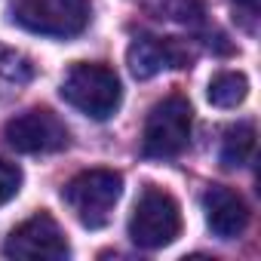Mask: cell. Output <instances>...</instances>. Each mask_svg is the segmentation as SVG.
I'll return each instance as SVG.
<instances>
[{
  "mask_svg": "<svg viewBox=\"0 0 261 261\" xmlns=\"http://www.w3.org/2000/svg\"><path fill=\"white\" fill-rule=\"evenodd\" d=\"M206 95H209V101L215 108H237L249 95V80L243 74H237V71H221V74L212 77Z\"/></svg>",
  "mask_w": 261,
  "mask_h": 261,
  "instance_id": "8fae6325",
  "label": "cell"
},
{
  "mask_svg": "<svg viewBox=\"0 0 261 261\" xmlns=\"http://www.w3.org/2000/svg\"><path fill=\"white\" fill-rule=\"evenodd\" d=\"M255 151V126L252 123H237L224 133V145H221V163L227 169H240L249 163Z\"/></svg>",
  "mask_w": 261,
  "mask_h": 261,
  "instance_id": "30bf717a",
  "label": "cell"
},
{
  "mask_svg": "<svg viewBox=\"0 0 261 261\" xmlns=\"http://www.w3.org/2000/svg\"><path fill=\"white\" fill-rule=\"evenodd\" d=\"M123 194V175L114 169H86L80 175H74L65 191L62 200L68 203V209L74 212V218L89 227L98 230L111 221V212L117 206Z\"/></svg>",
  "mask_w": 261,
  "mask_h": 261,
  "instance_id": "6da1fadb",
  "label": "cell"
},
{
  "mask_svg": "<svg viewBox=\"0 0 261 261\" xmlns=\"http://www.w3.org/2000/svg\"><path fill=\"white\" fill-rule=\"evenodd\" d=\"M62 98L92 120H108L120 108V77L108 65L80 62L65 74Z\"/></svg>",
  "mask_w": 261,
  "mask_h": 261,
  "instance_id": "3957f363",
  "label": "cell"
},
{
  "mask_svg": "<svg viewBox=\"0 0 261 261\" xmlns=\"http://www.w3.org/2000/svg\"><path fill=\"white\" fill-rule=\"evenodd\" d=\"M129 59V71L139 80H151L163 71L172 68H188L191 65V49L175 40V37H136L133 46L126 53Z\"/></svg>",
  "mask_w": 261,
  "mask_h": 261,
  "instance_id": "ba28073f",
  "label": "cell"
},
{
  "mask_svg": "<svg viewBox=\"0 0 261 261\" xmlns=\"http://www.w3.org/2000/svg\"><path fill=\"white\" fill-rule=\"evenodd\" d=\"M4 255L25 258V261H65L71 255V246H68L59 221L49 212H37L7 237Z\"/></svg>",
  "mask_w": 261,
  "mask_h": 261,
  "instance_id": "8992f818",
  "label": "cell"
},
{
  "mask_svg": "<svg viewBox=\"0 0 261 261\" xmlns=\"http://www.w3.org/2000/svg\"><path fill=\"white\" fill-rule=\"evenodd\" d=\"M237 10H243L246 16H258V0H230Z\"/></svg>",
  "mask_w": 261,
  "mask_h": 261,
  "instance_id": "4fadbf2b",
  "label": "cell"
},
{
  "mask_svg": "<svg viewBox=\"0 0 261 261\" xmlns=\"http://www.w3.org/2000/svg\"><path fill=\"white\" fill-rule=\"evenodd\" d=\"M191 123L194 111L188 98L169 95L157 101L145 120V133H142V154L148 160H172L188 151L191 145Z\"/></svg>",
  "mask_w": 261,
  "mask_h": 261,
  "instance_id": "7a4b0ae2",
  "label": "cell"
},
{
  "mask_svg": "<svg viewBox=\"0 0 261 261\" xmlns=\"http://www.w3.org/2000/svg\"><path fill=\"white\" fill-rule=\"evenodd\" d=\"M13 22L40 37H77L89 25V0H16Z\"/></svg>",
  "mask_w": 261,
  "mask_h": 261,
  "instance_id": "5b68a950",
  "label": "cell"
},
{
  "mask_svg": "<svg viewBox=\"0 0 261 261\" xmlns=\"http://www.w3.org/2000/svg\"><path fill=\"white\" fill-rule=\"evenodd\" d=\"M203 212H206L209 230L218 240H237L249 227V206L230 188H221V185L209 188L203 194Z\"/></svg>",
  "mask_w": 261,
  "mask_h": 261,
  "instance_id": "9c48e42d",
  "label": "cell"
},
{
  "mask_svg": "<svg viewBox=\"0 0 261 261\" xmlns=\"http://www.w3.org/2000/svg\"><path fill=\"white\" fill-rule=\"evenodd\" d=\"M4 139L19 154H56L68 148V126L49 108H31L7 123Z\"/></svg>",
  "mask_w": 261,
  "mask_h": 261,
  "instance_id": "52a82bcc",
  "label": "cell"
},
{
  "mask_svg": "<svg viewBox=\"0 0 261 261\" xmlns=\"http://www.w3.org/2000/svg\"><path fill=\"white\" fill-rule=\"evenodd\" d=\"M22 188V169L16 163H7V160H0V206L10 203Z\"/></svg>",
  "mask_w": 261,
  "mask_h": 261,
  "instance_id": "7c38bea8",
  "label": "cell"
},
{
  "mask_svg": "<svg viewBox=\"0 0 261 261\" xmlns=\"http://www.w3.org/2000/svg\"><path fill=\"white\" fill-rule=\"evenodd\" d=\"M181 233V209L172 200V194L160 188H145L133 218H129V237L139 249H163Z\"/></svg>",
  "mask_w": 261,
  "mask_h": 261,
  "instance_id": "277c9868",
  "label": "cell"
}]
</instances>
